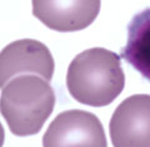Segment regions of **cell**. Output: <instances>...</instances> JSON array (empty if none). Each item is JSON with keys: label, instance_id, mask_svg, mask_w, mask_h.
<instances>
[{"label": "cell", "instance_id": "obj_6", "mask_svg": "<svg viewBox=\"0 0 150 147\" xmlns=\"http://www.w3.org/2000/svg\"><path fill=\"white\" fill-rule=\"evenodd\" d=\"M33 15L59 32H74L88 27L100 11L101 0H31Z\"/></svg>", "mask_w": 150, "mask_h": 147}, {"label": "cell", "instance_id": "obj_3", "mask_svg": "<svg viewBox=\"0 0 150 147\" xmlns=\"http://www.w3.org/2000/svg\"><path fill=\"white\" fill-rule=\"evenodd\" d=\"M43 147H108L105 131L94 113L68 110L59 113L43 136Z\"/></svg>", "mask_w": 150, "mask_h": 147}, {"label": "cell", "instance_id": "obj_1", "mask_svg": "<svg viewBox=\"0 0 150 147\" xmlns=\"http://www.w3.org/2000/svg\"><path fill=\"white\" fill-rule=\"evenodd\" d=\"M125 86V74L118 54L91 47L75 56L67 74V87L83 105L103 107L115 100Z\"/></svg>", "mask_w": 150, "mask_h": 147}, {"label": "cell", "instance_id": "obj_2", "mask_svg": "<svg viewBox=\"0 0 150 147\" xmlns=\"http://www.w3.org/2000/svg\"><path fill=\"white\" fill-rule=\"evenodd\" d=\"M56 96L49 81L38 75H19L1 87L0 111L15 136L36 135L50 117Z\"/></svg>", "mask_w": 150, "mask_h": 147}, {"label": "cell", "instance_id": "obj_7", "mask_svg": "<svg viewBox=\"0 0 150 147\" xmlns=\"http://www.w3.org/2000/svg\"><path fill=\"white\" fill-rule=\"evenodd\" d=\"M121 58L150 81V8L137 14L128 25V41Z\"/></svg>", "mask_w": 150, "mask_h": 147}, {"label": "cell", "instance_id": "obj_4", "mask_svg": "<svg viewBox=\"0 0 150 147\" xmlns=\"http://www.w3.org/2000/svg\"><path fill=\"white\" fill-rule=\"evenodd\" d=\"M109 134L114 147H150V95H133L115 108Z\"/></svg>", "mask_w": 150, "mask_h": 147}, {"label": "cell", "instance_id": "obj_5", "mask_svg": "<svg viewBox=\"0 0 150 147\" xmlns=\"http://www.w3.org/2000/svg\"><path fill=\"white\" fill-rule=\"evenodd\" d=\"M54 59L43 42L33 39L16 40L5 46L0 55V86L4 87L19 75H38L51 81Z\"/></svg>", "mask_w": 150, "mask_h": 147}]
</instances>
